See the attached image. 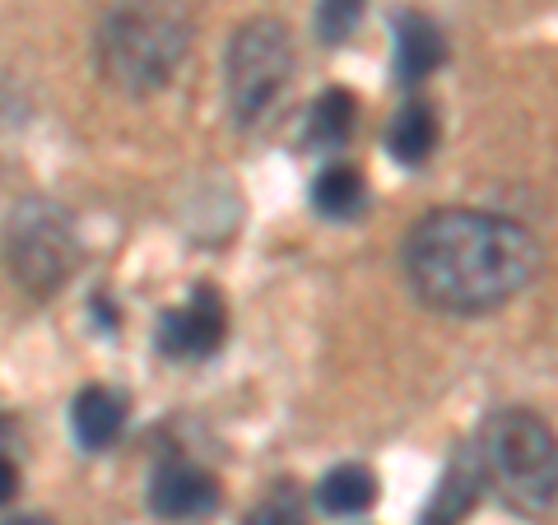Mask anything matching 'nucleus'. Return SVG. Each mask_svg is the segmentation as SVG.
<instances>
[{"label":"nucleus","instance_id":"19","mask_svg":"<svg viewBox=\"0 0 558 525\" xmlns=\"http://www.w3.org/2000/svg\"><path fill=\"white\" fill-rule=\"evenodd\" d=\"M0 525H51L47 516H10V521H0Z\"/></svg>","mask_w":558,"mask_h":525},{"label":"nucleus","instance_id":"9","mask_svg":"<svg viewBox=\"0 0 558 525\" xmlns=\"http://www.w3.org/2000/svg\"><path fill=\"white\" fill-rule=\"evenodd\" d=\"M484 488H488V479H484L480 451L461 447L457 456L442 465V479L433 488V498L424 502V512H418V525H461L470 512H475Z\"/></svg>","mask_w":558,"mask_h":525},{"label":"nucleus","instance_id":"18","mask_svg":"<svg viewBox=\"0 0 558 525\" xmlns=\"http://www.w3.org/2000/svg\"><path fill=\"white\" fill-rule=\"evenodd\" d=\"M89 317H94V321H98L102 330H117V312H112V303H108V297H94Z\"/></svg>","mask_w":558,"mask_h":525},{"label":"nucleus","instance_id":"17","mask_svg":"<svg viewBox=\"0 0 558 525\" xmlns=\"http://www.w3.org/2000/svg\"><path fill=\"white\" fill-rule=\"evenodd\" d=\"M14 493H20V465H14L5 451H0V506H5Z\"/></svg>","mask_w":558,"mask_h":525},{"label":"nucleus","instance_id":"10","mask_svg":"<svg viewBox=\"0 0 558 525\" xmlns=\"http://www.w3.org/2000/svg\"><path fill=\"white\" fill-rule=\"evenodd\" d=\"M70 428H75L80 447L108 451L121 437V428H126V400L108 387H84L75 405H70Z\"/></svg>","mask_w":558,"mask_h":525},{"label":"nucleus","instance_id":"4","mask_svg":"<svg viewBox=\"0 0 558 525\" xmlns=\"http://www.w3.org/2000/svg\"><path fill=\"white\" fill-rule=\"evenodd\" d=\"M80 266L75 215L57 200L28 196L10 209L5 223V270L33 297H51Z\"/></svg>","mask_w":558,"mask_h":525},{"label":"nucleus","instance_id":"7","mask_svg":"<svg viewBox=\"0 0 558 525\" xmlns=\"http://www.w3.org/2000/svg\"><path fill=\"white\" fill-rule=\"evenodd\" d=\"M219 506V484L209 469L191 465V461H163L149 479V512L159 521H178L191 525L209 516Z\"/></svg>","mask_w":558,"mask_h":525},{"label":"nucleus","instance_id":"14","mask_svg":"<svg viewBox=\"0 0 558 525\" xmlns=\"http://www.w3.org/2000/svg\"><path fill=\"white\" fill-rule=\"evenodd\" d=\"M363 172L349 168V163H326L312 182V209L326 219H354L363 209Z\"/></svg>","mask_w":558,"mask_h":525},{"label":"nucleus","instance_id":"1","mask_svg":"<svg viewBox=\"0 0 558 525\" xmlns=\"http://www.w3.org/2000/svg\"><path fill=\"white\" fill-rule=\"evenodd\" d=\"M414 297L447 317H484L508 307L539 274V242L508 215L428 209L400 247Z\"/></svg>","mask_w":558,"mask_h":525},{"label":"nucleus","instance_id":"5","mask_svg":"<svg viewBox=\"0 0 558 525\" xmlns=\"http://www.w3.org/2000/svg\"><path fill=\"white\" fill-rule=\"evenodd\" d=\"M293 75V38L279 20H247L223 57V84H229L233 126L252 131L266 117Z\"/></svg>","mask_w":558,"mask_h":525},{"label":"nucleus","instance_id":"16","mask_svg":"<svg viewBox=\"0 0 558 525\" xmlns=\"http://www.w3.org/2000/svg\"><path fill=\"white\" fill-rule=\"evenodd\" d=\"M363 10H368V0H317V14H312V24H317V38L340 47L349 33L359 28Z\"/></svg>","mask_w":558,"mask_h":525},{"label":"nucleus","instance_id":"6","mask_svg":"<svg viewBox=\"0 0 558 525\" xmlns=\"http://www.w3.org/2000/svg\"><path fill=\"white\" fill-rule=\"evenodd\" d=\"M223 335H229V307L215 284H201L191 293L186 307H172L159 317V354L168 358H209L219 354Z\"/></svg>","mask_w":558,"mask_h":525},{"label":"nucleus","instance_id":"15","mask_svg":"<svg viewBox=\"0 0 558 525\" xmlns=\"http://www.w3.org/2000/svg\"><path fill=\"white\" fill-rule=\"evenodd\" d=\"M242 525H307V506H303L293 484H275L270 493L247 512Z\"/></svg>","mask_w":558,"mask_h":525},{"label":"nucleus","instance_id":"2","mask_svg":"<svg viewBox=\"0 0 558 525\" xmlns=\"http://www.w3.org/2000/svg\"><path fill=\"white\" fill-rule=\"evenodd\" d=\"M191 51L186 0H108L94 24V65L126 98L159 94Z\"/></svg>","mask_w":558,"mask_h":525},{"label":"nucleus","instance_id":"8","mask_svg":"<svg viewBox=\"0 0 558 525\" xmlns=\"http://www.w3.org/2000/svg\"><path fill=\"white\" fill-rule=\"evenodd\" d=\"M442 61H447V38L438 33V24L418 10H400L391 20V70H396V80L405 84V89H414V84H424Z\"/></svg>","mask_w":558,"mask_h":525},{"label":"nucleus","instance_id":"3","mask_svg":"<svg viewBox=\"0 0 558 525\" xmlns=\"http://www.w3.org/2000/svg\"><path fill=\"white\" fill-rule=\"evenodd\" d=\"M480 465L488 488L517 516H549L558 506V432L535 410H494L480 424Z\"/></svg>","mask_w":558,"mask_h":525},{"label":"nucleus","instance_id":"11","mask_svg":"<svg viewBox=\"0 0 558 525\" xmlns=\"http://www.w3.org/2000/svg\"><path fill=\"white\" fill-rule=\"evenodd\" d=\"M312 498H317V506L326 516H363L377 502V475L368 465H354V461L330 465L317 479V493Z\"/></svg>","mask_w":558,"mask_h":525},{"label":"nucleus","instance_id":"13","mask_svg":"<svg viewBox=\"0 0 558 525\" xmlns=\"http://www.w3.org/2000/svg\"><path fill=\"white\" fill-rule=\"evenodd\" d=\"M354 121H359L354 94H349V89H326V94L307 108L303 145L317 149V154H336V149L349 145V135H354Z\"/></svg>","mask_w":558,"mask_h":525},{"label":"nucleus","instance_id":"20","mask_svg":"<svg viewBox=\"0 0 558 525\" xmlns=\"http://www.w3.org/2000/svg\"><path fill=\"white\" fill-rule=\"evenodd\" d=\"M0 432H5V418H0Z\"/></svg>","mask_w":558,"mask_h":525},{"label":"nucleus","instance_id":"12","mask_svg":"<svg viewBox=\"0 0 558 525\" xmlns=\"http://www.w3.org/2000/svg\"><path fill=\"white\" fill-rule=\"evenodd\" d=\"M387 149H391V159L405 163V168H418V163L433 159V149H438V112H433V102L410 98L405 108L391 117Z\"/></svg>","mask_w":558,"mask_h":525}]
</instances>
